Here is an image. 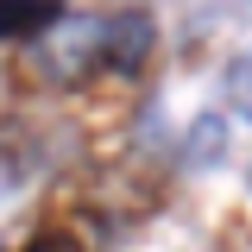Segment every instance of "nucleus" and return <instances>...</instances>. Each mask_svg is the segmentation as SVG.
Here are the masks:
<instances>
[{"instance_id":"f257e3e1","label":"nucleus","mask_w":252,"mask_h":252,"mask_svg":"<svg viewBox=\"0 0 252 252\" xmlns=\"http://www.w3.org/2000/svg\"><path fill=\"white\" fill-rule=\"evenodd\" d=\"M145 44H152V19L145 13H126V19H101V51L120 69H139L145 63Z\"/></svg>"},{"instance_id":"f03ea898","label":"nucleus","mask_w":252,"mask_h":252,"mask_svg":"<svg viewBox=\"0 0 252 252\" xmlns=\"http://www.w3.org/2000/svg\"><path fill=\"white\" fill-rule=\"evenodd\" d=\"M220 152H227V120L220 114H202L189 126V139H183V164L189 170H208V164H220Z\"/></svg>"},{"instance_id":"7ed1b4c3","label":"nucleus","mask_w":252,"mask_h":252,"mask_svg":"<svg viewBox=\"0 0 252 252\" xmlns=\"http://www.w3.org/2000/svg\"><path fill=\"white\" fill-rule=\"evenodd\" d=\"M94 51H101V19H76V26L63 32V44L51 51V63L69 76V69H89V63H94Z\"/></svg>"},{"instance_id":"20e7f679","label":"nucleus","mask_w":252,"mask_h":252,"mask_svg":"<svg viewBox=\"0 0 252 252\" xmlns=\"http://www.w3.org/2000/svg\"><path fill=\"white\" fill-rule=\"evenodd\" d=\"M44 26H57V0H0V38H26Z\"/></svg>"},{"instance_id":"39448f33","label":"nucleus","mask_w":252,"mask_h":252,"mask_svg":"<svg viewBox=\"0 0 252 252\" xmlns=\"http://www.w3.org/2000/svg\"><path fill=\"white\" fill-rule=\"evenodd\" d=\"M220 94H227V107H233L240 120H252V51L227 63V76H220Z\"/></svg>"},{"instance_id":"423d86ee","label":"nucleus","mask_w":252,"mask_h":252,"mask_svg":"<svg viewBox=\"0 0 252 252\" xmlns=\"http://www.w3.org/2000/svg\"><path fill=\"white\" fill-rule=\"evenodd\" d=\"M32 252H82V246H76V240H63V233H44Z\"/></svg>"},{"instance_id":"0eeeda50","label":"nucleus","mask_w":252,"mask_h":252,"mask_svg":"<svg viewBox=\"0 0 252 252\" xmlns=\"http://www.w3.org/2000/svg\"><path fill=\"white\" fill-rule=\"evenodd\" d=\"M13 183H19V170H13V164H6V158H0V202H6V195H13Z\"/></svg>"},{"instance_id":"6e6552de","label":"nucleus","mask_w":252,"mask_h":252,"mask_svg":"<svg viewBox=\"0 0 252 252\" xmlns=\"http://www.w3.org/2000/svg\"><path fill=\"white\" fill-rule=\"evenodd\" d=\"M246 183H252V164H246Z\"/></svg>"}]
</instances>
